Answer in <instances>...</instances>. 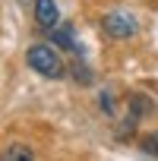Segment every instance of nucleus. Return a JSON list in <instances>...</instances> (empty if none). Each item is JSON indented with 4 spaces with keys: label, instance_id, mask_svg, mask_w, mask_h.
Returning <instances> with one entry per match:
<instances>
[{
    "label": "nucleus",
    "instance_id": "obj_1",
    "mask_svg": "<svg viewBox=\"0 0 158 161\" xmlns=\"http://www.w3.org/2000/svg\"><path fill=\"white\" fill-rule=\"evenodd\" d=\"M25 60H29V66H32L35 73H41V76H48V79H60V76L66 73L60 54H57L54 47H48V44H35V47H29Z\"/></svg>",
    "mask_w": 158,
    "mask_h": 161
},
{
    "label": "nucleus",
    "instance_id": "obj_2",
    "mask_svg": "<svg viewBox=\"0 0 158 161\" xmlns=\"http://www.w3.org/2000/svg\"><path fill=\"white\" fill-rule=\"evenodd\" d=\"M101 29H104V35H111V38H133L136 35V19L130 16V13H108L104 19H101Z\"/></svg>",
    "mask_w": 158,
    "mask_h": 161
},
{
    "label": "nucleus",
    "instance_id": "obj_3",
    "mask_svg": "<svg viewBox=\"0 0 158 161\" xmlns=\"http://www.w3.org/2000/svg\"><path fill=\"white\" fill-rule=\"evenodd\" d=\"M35 22H38L44 32H51V29L60 22V13H57V3H54V0H35Z\"/></svg>",
    "mask_w": 158,
    "mask_h": 161
},
{
    "label": "nucleus",
    "instance_id": "obj_4",
    "mask_svg": "<svg viewBox=\"0 0 158 161\" xmlns=\"http://www.w3.org/2000/svg\"><path fill=\"white\" fill-rule=\"evenodd\" d=\"M51 41L54 44H60V47H66V51H79L82 54V47H79V41H76V35H73V25H54L51 29Z\"/></svg>",
    "mask_w": 158,
    "mask_h": 161
},
{
    "label": "nucleus",
    "instance_id": "obj_5",
    "mask_svg": "<svg viewBox=\"0 0 158 161\" xmlns=\"http://www.w3.org/2000/svg\"><path fill=\"white\" fill-rule=\"evenodd\" d=\"M0 158H3V161H13V158H32V148L29 145H10V148H3V155H0Z\"/></svg>",
    "mask_w": 158,
    "mask_h": 161
},
{
    "label": "nucleus",
    "instance_id": "obj_6",
    "mask_svg": "<svg viewBox=\"0 0 158 161\" xmlns=\"http://www.w3.org/2000/svg\"><path fill=\"white\" fill-rule=\"evenodd\" d=\"M73 76H76L82 86H89V82H92V73H89V66H82V63H76V66H73Z\"/></svg>",
    "mask_w": 158,
    "mask_h": 161
},
{
    "label": "nucleus",
    "instance_id": "obj_7",
    "mask_svg": "<svg viewBox=\"0 0 158 161\" xmlns=\"http://www.w3.org/2000/svg\"><path fill=\"white\" fill-rule=\"evenodd\" d=\"M142 152L145 155H158V133H152V136L142 139Z\"/></svg>",
    "mask_w": 158,
    "mask_h": 161
},
{
    "label": "nucleus",
    "instance_id": "obj_8",
    "mask_svg": "<svg viewBox=\"0 0 158 161\" xmlns=\"http://www.w3.org/2000/svg\"><path fill=\"white\" fill-rule=\"evenodd\" d=\"M98 104H101V111H108V114H111V111H114V101H111V98H108V95H101V101H98Z\"/></svg>",
    "mask_w": 158,
    "mask_h": 161
}]
</instances>
